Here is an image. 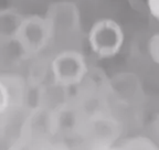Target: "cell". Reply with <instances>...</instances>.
<instances>
[{
  "instance_id": "14",
  "label": "cell",
  "mask_w": 159,
  "mask_h": 150,
  "mask_svg": "<svg viewBox=\"0 0 159 150\" xmlns=\"http://www.w3.org/2000/svg\"><path fill=\"white\" fill-rule=\"evenodd\" d=\"M147 8L150 15L158 19L159 18V0H147Z\"/></svg>"
},
{
  "instance_id": "1",
  "label": "cell",
  "mask_w": 159,
  "mask_h": 150,
  "mask_svg": "<svg viewBox=\"0 0 159 150\" xmlns=\"http://www.w3.org/2000/svg\"><path fill=\"white\" fill-rule=\"evenodd\" d=\"M50 72L54 83L61 88L79 86L89 72L85 56L76 50L57 53L50 63Z\"/></svg>"
},
{
  "instance_id": "2",
  "label": "cell",
  "mask_w": 159,
  "mask_h": 150,
  "mask_svg": "<svg viewBox=\"0 0 159 150\" xmlns=\"http://www.w3.org/2000/svg\"><path fill=\"white\" fill-rule=\"evenodd\" d=\"M53 40L49 23L42 15H28L23 18L15 37L21 52L27 56H37L47 49Z\"/></svg>"
},
{
  "instance_id": "7",
  "label": "cell",
  "mask_w": 159,
  "mask_h": 150,
  "mask_svg": "<svg viewBox=\"0 0 159 150\" xmlns=\"http://www.w3.org/2000/svg\"><path fill=\"white\" fill-rule=\"evenodd\" d=\"M106 93L123 105H133L142 97V83L134 73H118L106 81Z\"/></svg>"
},
{
  "instance_id": "11",
  "label": "cell",
  "mask_w": 159,
  "mask_h": 150,
  "mask_svg": "<svg viewBox=\"0 0 159 150\" xmlns=\"http://www.w3.org/2000/svg\"><path fill=\"white\" fill-rule=\"evenodd\" d=\"M147 51L155 64L159 63V35L155 33L154 35L149 38L148 44H147Z\"/></svg>"
},
{
  "instance_id": "12",
  "label": "cell",
  "mask_w": 159,
  "mask_h": 150,
  "mask_svg": "<svg viewBox=\"0 0 159 150\" xmlns=\"http://www.w3.org/2000/svg\"><path fill=\"white\" fill-rule=\"evenodd\" d=\"M11 102V94L2 81H0V115H2L3 113L8 110Z\"/></svg>"
},
{
  "instance_id": "6",
  "label": "cell",
  "mask_w": 159,
  "mask_h": 150,
  "mask_svg": "<svg viewBox=\"0 0 159 150\" xmlns=\"http://www.w3.org/2000/svg\"><path fill=\"white\" fill-rule=\"evenodd\" d=\"M84 117L74 100H65L50 110V128L52 136L80 134Z\"/></svg>"
},
{
  "instance_id": "4",
  "label": "cell",
  "mask_w": 159,
  "mask_h": 150,
  "mask_svg": "<svg viewBox=\"0 0 159 150\" xmlns=\"http://www.w3.org/2000/svg\"><path fill=\"white\" fill-rule=\"evenodd\" d=\"M54 39L57 35H73L81 30V12L72 1H55L43 15Z\"/></svg>"
},
{
  "instance_id": "10",
  "label": "cell",
  "mask_w": 159,
  "mask_h": 150,
  "mask_svg": "<svg viewBox=\"0 0 159 150\" xmlns=\"http://www.w3.org/2000/svg\"><path fill=\"white\" fill-rule=\"evenodd\" d=\"M43 143H37V141H34L33 139L25 135H20L19 139L8 150H39Z\"/></svg>"
},
{
  "instance_id": "13",
  "label": "cell",
  "mask_w": 159,
  "mask_h": 150,
  "mask_svg": "<svg viewBox=\"0 0 159 150\" xmlns=\"http://www.w3.org/2000/svg\"><path fill=\"white\" fill-rule=\"evenodd\" d=\"M39 150H71V148L63 141H51L48 140L43 143Z\"/></svg>"
},
{
  "instance_id": "5",
  "label": "cell",
  "mask_w": 159,
  "mask_h": 150,
  "mask_svg": "<svg viewBox=\"0 0 159 150\" xmlns=\"http://www.w3.org/2000/svg\"><path fill=\"white\" fill-rule=\"evenodd\" d=\"M80 134L92 143V147L113 146L122 134V126L116 118L103 112L84 119Z\"/></svg>"
},
{
  "instance_id": "3",
  "label": "cell",
  "mask_w": 159,
  "mask_h": 150,
  "mask_svg": "<svg viewBox=\"0 0 159 150\" xmlns=\"http://www.w3.org/2000/svg\"><path fill=\"white\" fill-rule=\"evenodd\" d=\"M125 34L122 27L113 19H99L89 32L91 50L101 59H109L118 54L124 44Z\"/></svg>"
},
{
  "instance_id": "15",
  "label": "cell",
  "mask_w": 159,
  "mask_h": 150,
  "mask_svg": "<svg viewBox=\"0 0 159 150\" xmlns=\"http://www.w3.org/2000/svg\"><path fill=\"white\" fill-rule=\"evenodd\" d=\"M91 150H116L114 146H93Z\"/></svg>"
},
{
  "instance_id": "9",
  "label": "cell",
  "mask_w": 159,
  "mask_h": 150,
  "mask_svg": "<svg viewBox=\"0 0 159 150\" xmlns=\"http://www.w3.org/2000/svg\"><path fill=\"white\" fill-rule=\"evenodd\" d=\"M116 150H158L156 143L148 137L137 136L129 138L120 143L118 147H115Z\"/></svg>"
},
{
  "instance_id": "8",
  "label": "cell",
  "mask_w": 159,
  "mask_h": 150,
  "mask_svg": "<svg viewBox=\"0 0 159 150\" xmlns=\"http://www.w3.org/2000/svg\"><path fill=\"white\" fill-rule=\"evenodd\" d=\"M25 15L15 8L0 9V42H13Z\"/></svg>"
}]
</instances>
